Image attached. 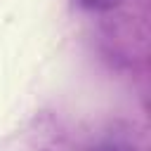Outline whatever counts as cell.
<instances>
[{
  "label": "cell",
  "mask_w": 151,
  "mask_h": 151,
  "mask_svg": "<svg viewBox=\"0 0 151 151\" xmlns=\"http://www.w3.org/2000/svg\"><path fill=\"white\" fill-rule=\"evenodd\" d=\"M90 151H137L130 142H125V139H116V137H106V139H101V142H97Z\"/></svg>",
  "instance_id": "6da1fadb"
},
{
  "label": "cell",
  "mask_w": 151,
  "mask_h": 151,
  "mask_svg": "<svg viewBox=\"0 0 151 151\" xmlns=\"http://www.w3.org/2000/svg\"><path fill=\"white\" fill-rule=\"evenodd\" d=\"M76 2L90 12H111V9L123 5V0H76Z\"/></svg>",
  "instance_id": "7a4b0ae2"
}]
</instances>
